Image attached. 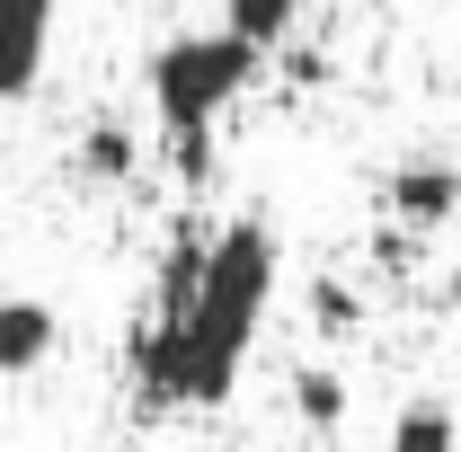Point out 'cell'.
<instances>
[{"label":"cell","mask_w":461,"mask_h":452,"mask_svg":"<svg viewBox=\"0 0 461 452\" xmlns=\"http://www.w3.org/2000/svg\"><path fill=\"white\" fill-rule=\"evenodd\" d=\"M276 276H285V249L258 213L240 222H213V258H204V293L186 320H133V346H124V373H133V399L142 417H169V408H222L240 391V364L267 329V302H276Z\"/></svg>","instance_id":"cell-1"},{"label":"cell","mask_w":461,"mask_h":452,"mask_svg":"<svg viewBox=\"0 0 461 452\" xmlns=\"http://www.w3.org/2000/svg\"><path fill=\"white\" fill-rule=\"evenodd\" d=\"M249 80H258V45H249V36H230V27L169 36V45L151 54V71H142L160 133H213V115H222Z\"/></svg>","instance_id":"cell-2"},{"label":"cell","mask_w":461,"mask_h":452,"mask_svg":"<svg viewBox=\"0 0 461 452\" xmlns=\"http://www.w3.org/2000/svg\"><path fill=\"white\" fill-rule=\"evenodd\" d=\"M382 213H391L408 240L453 231L461 222V169H453V160H400V169L382 177Z\"/></svg>","instance_id":"cell-3"},{"label":"cell","mask_w":461,"mask_h":452,"mask_svg":"<svg viewBox=\"0 0 461 452\" xmlns=\"http://www.w3.org/2000/svg\"><path fill=\"white\" fill-rule=\"evenodd\" d=\"M45 45H54V0H0V107H18L45 80Z\"/></svg>","instance_id":"cell-4"},{"label":"cell","mask_w":461,"mask_h":452,"mask_svg":"<svg viewBox=\"0 0 461 452\" xmlns=\"http://www.w3.org/2000/svg\"><path fill=\"white\" fill-rule=\"evenodd\" d=\"M54 346H62V311L54 302H36V293H9V302H0V382H27Z\"/></svg>","instance_id":"cell-5"},{"label":"cell","mask_w":461,"mask_h":452,"mask_svg":"<svg viewBox=\"0 0 461 452\" xmlns=\"http://www.w3.org/2000/svg\"><path fill=\"white\" fill-rule=\"evenodd\" d=\"M382 452H461L453 399H408L400 417H391V435H382Z\"/></svg>","instance_id":"cell-6"},{"label":"cell","mask_w":461,"mask_h":452,"mask_svg":"<svg viewBox=\"0 0 461 452\" xmlns=\"http://www.w3.org/2000/svg\"><path fill=\"white\" fill-rule=\"evenodd\" d=\"M71 160H80V177H89V186H124L142 151H133V133H124L115 115H98V124L80 133V151H71Z\"/></svg>","instance_id":"cell-7"},{"label":"cell","mask_w":461,"mask_h":452,"mask_svg":"<svg viewBox=\"0 0 461 452\" xmlns=\"http://www.w3.org/2000/svg\"><path fill=\"white\" fill-rule=\"evenodd\" d=\"M293 417H302L311 435H338V426H346V373L302 364V373H293Z\"/></svg>","instance_id":"cell-8"},{"label":"cell","mask_w":461,"mask_h":452,"mask_svg":"<svg viewBox=\"0 0 461 452\" xmlns=\"http://www.w3.org/2000/svg\"><path fill=\"white\" fill-rule=\"evenodd\" d=\"M222 27L267 54V45H285L293 27H302V0H222Z\"/></svg>","instance_id":"cell-9"},{"label":"cell","mask_w":461,"mask_h":452,"mask_svg":"<svg viewBox=\"0 0 461 452\" xmlns=\"http://www.w3.org/2000/svg\"><path fill=\"white\" fill-rule=\"evenodd\" d=\"M311 320H320V338H355V329H364V302H355V284L320 276V284H311Z\"/></svg>","instance_id":"cell-10"},{"label":"cell","mask_w":461,"mask_h":452,"mask_svg":"<svg viewBox=\"0 0 461 452\" xmlns=\"http://www.w3.org/2000/svg\"><path fill=\"white\" fill-rule=\"evenodd\" d=\"M444 302H453V311H461V267H453V284H444Z\"/></svg>","instance_id":"cell-11"}]
</instances>
